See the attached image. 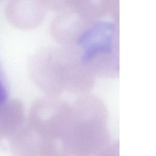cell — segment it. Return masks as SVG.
Masks as SVG:
<instances>
[{
	"label": "cell",
	"instance_id": "cell-1",
	"mask_svg": "<svg viewBox=\"0 0 156 156\" xmlns=\"http://www.w3.org/2000/svg\"><path fill=\"white\" fill-rule=\"evenodd\" d=\"M31 79L43 92L57 97L64 91L87 93L93 87L94 76L84 63L81 51L74 47L46 46L30 59Z\"/></svg>",
	"mask_w": 156,
	"mask_h": 156
},
{
	"label": "cell",
	"instance_id": "cell-7",
	"mask_svg": "<svg viewBox=\"0 0 156 156\" xmlns=\"http://www.w3.org/2000/svg\"><path fill=\"white\" fill-rule=\"evenodd\" d=\"M48 136L26 120L10 139L13 156H42Z\"/></svg>",
	"mask_w": 156,
	"mask_h": 156
},
{
	"label": "cell",
	"instance_id": "cell-4",
	"mask_svg": "<svg viewBox=\"0 0 156 156\" xmlns=\"http://www.w3.org/2000/svg\"><path fill=\"white\" fill-rule=\"evenodd\" d=\"M71 105L54 96L36 100L32 105L27 121L48 137L55 139L65 125Z\"/></svg>",
	"mask_w": 156,
	"mask_h": 156
},
{
	"label": "cell",
	"instance_id": "cell-8",
	"mask_svg": "<svg viewBox=\"0 0 156 156\" xmlns=\"http://www.w3.org/2000/svg\"><path fill=\"white\" fill-rule=\"evenodd\" d=\"M25 121L24 107L20 100L0 104V140H10Z\"/></svg>",
	"mask_w": 156,
	"mask_h": 156
},
{
	"label": "cell",
	"instance_id": "cell-6",
	"mask_svg": "<svg viewBox=\"0 0 156 156\" xmlns=\"http://www.w3.org/2000/svg\"><path fill=\"white\" fill-rule=\"evenodd\" d=\"M47 10L44 1L14 0L7 4L5 13L12 25L21 29L29 30L41 24Z\"/></svg>",
	"mask_w": 156,
	"mask_h": 156
},
{
	"label": "cell",
	"instance_id": "cell-3",
	"mask_svg": "<svg viewBox=\"0 0 156 156\" xmlns=\"http://www.w3.org/2000/svg\"><path fill=\"white\" fill-rule=\"evenodd\" d=\"M48 7L58 12L51 23L50 32L67 47L79 45L87 30L104 16L101 1H48Z\"/></svg>",
	"mask_w": 156,
	"mask_h": 156
},
{
	"label": "cell",
	"instance_id": "cell-5",
	"mask_svg": "<svg viewBox=\"0 0 156 156\" xmlns=\"http://www.w3.org/2000/svg\"><path fill=\"white\" fill-rule=\"evenodd\" d=\"M81 51L82 59L94 76L113 78L119 75V47L99 44Z\"/></svg>",
	"mask_w": 156,
	"mask_h": 156
},
{
	"label": "cell",
	"instance_id": "cell-9",
	"mask_svg": "<svg viewBox=\"0 0 156 156\" xmlns=\"http://www.w3.org/2000/svg\"><path fill=\"white\" fill-rule=\"evenodd\" d=\"M95 156H119V143L113 141L98 152Z\"/></svg>",
	"mask_w": 156,
	"mask_h": 156
},
{
	"label": "cell",
	"instance_id": "cell-2",
	"mask_svg": "<svg viewBox=\"0 0 156 156\" xmlns=\"http://www.w3.org/2000/svg\"><path fill=\"white\" fill-rule=\"evenodd\" d=\"M108 111L103 101L91 94H81L71 105L64 127L53 140L67 156H93L110 143Z\"/></svg>",
	"mask_w": 156,
	"mask_h": 156
}]
</instances>
